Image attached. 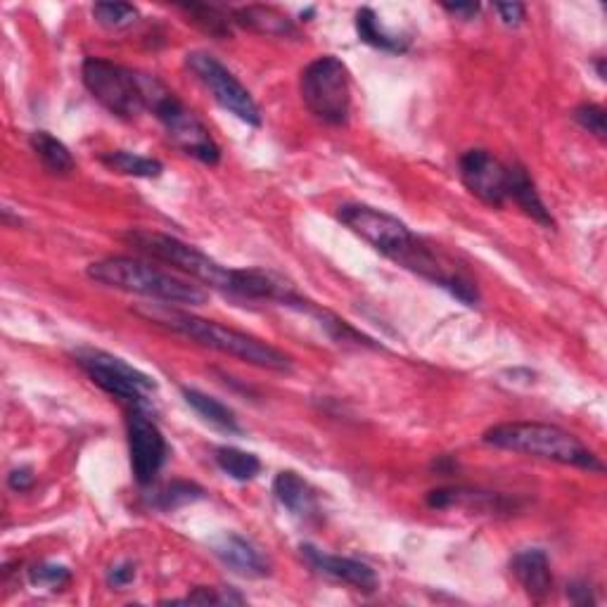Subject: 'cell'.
<instances>
[{
    "instance_id": "6da1fadb",
    "label": "cell",
    "mask_w": 607,
    "mask_h": 607,
    "mask_svg": "<svg viewBox=\"0 0 607 607\" xmlns=\"http://www.w3.org/2000/svg\"><path fill=\"white\" fill-rule=\"evenodd\" d=\"M337 219L363 242H368L375 252H380L387 259L432 280L444 290H451L456 278L461 276L458 271H449L437 259V254L425 247L423 240L413 235L411 228L392 214L368 205H342L340 211H337Z\"/></svg>"
},
{
    "instance_id": "7a4b0ae2",
    "label": "cell",
    "mask_w": 607,
    "mask_h": 607,
    "mask_svg": "<svg viewBox=\"0 0 607 607\" xmlns=\"http://www.w3.org/2000/svg\"><path fill=\"white\" fill-rule=\"evenodd\" d=\"M136 314L155 323V326H159V328H167L171 332L183 335V337H187V340H193L202 347H209L219 354L245 361V363H250V366L264 368V371H276V373H288L292 368V359L288 354H282L280 349L259 340V337L226 328L216 320L199 318L187 312H179V308L159 306V304L138 306Z\"/></svg>"
},
{
    "instance_id": "3957f363",
    "label": "cell",
    "mask_w": 607,
    "mask_h": 607,
    "mask_svg": "<svg viewBox=\"0 0 607 607\" xmlns=\"http://www.w3.org/2000/svg\"><path fill=\"white\" fill-rule=\"evenodd\" d=\"M484 444L489 447L542 458V461L603 472L600 458L586 449L572 432L546 423H501L484 432Z\"/></svg>"
},
{
    "instance_id": "277c9868",
    "label": "cell",
    "mask_w": 607,
    "mask_h": 607,
    "mask_svg": "<svg viewBox=\"0 0 607 607\" xmlns=\"http://www.w3.org/2000/svg\"><path fill=\"white\" fill-rule=\"evenodd\" d=\"M88 278L105 288L141 294L167 306H199L207 302V292L187 280H181L159 268L131 259V256H110L88 266Z\"/></svg>"
},
{
    "instance_id": "5b68a950",
    "label": "cell",
    "mask_w": 607,
    "mask_h": 607,
    "mask_svg": "<svg viewBox=\"0 0 607 607\" xmlns=\"http://www.w3.org/2000/svg\"><path fill=\"white\" fill-rule=\"evenodd\" d=\"M124 242L129 247L138 250L141 254L153 256L155 262L177 268V271L202 282V286H209L214 290L233 294L238 268L221 266L219 262H214L209 254L199 252L197 247L187 245V242H183L179 238L155 233V231H141V228H131V231L124 235Z\"/></svg>"
},
{
    "instance_id": "8992f818",
    "label": "cell",
    "mask_w": 607,
    "mask_h": 607,
    "mask_svg": "<svg viewBox=\"0 0 607 607\" xmlns=\"http://www.w3.org/2000/svg\"><path fill=\"white\" fill-rule=\"evenodd\" d=\"M147 110H150L161 126H165L171 143L185 155L195 157L202 165H219L221 147L211 138L209 129L202 119L187 110V107L155 76L147 78Z\"/></svg>"
},
{
    "instance_id": "52a82bcc",
    "label": "cell",
    "mask_w": 607,
    "mask_h": 607,
    "mask_svg": "<svg viewBox=\"0 0 607 607\" xmlns=\"http://www.w3.org/2000/svg\"><path fill=\"white\" fill-rule=\"evenodd\" d=\"M81 78L90 96L119 119H133L147 110V74L105 58H86Z\"/></svg>"
},
{
    "instance_id": "ba28073f",
    "label": "cell",
    "mask_w": 607,
    "mask_h": 607,
    "mask_svg": "<svg viewBox=\"0 0 607 607\" xmlns=\"http://www.w3.org/2000/svg\"><path fill=\"white\" fill-rule=\"evenodd\" d=\"M300 93L306 110L323 124H347L352 110V84H349L347 64L340 58L323 56L306 64L300 78Z\"/></svg>"
},
{
    "instance_id": "9c48e42d",
    "label": "cell",
    "mask_w": 607,
    "mask_h": 607,
    "mask_svg": "<svg viewBox=\"0 0 607 607\" xmlns=\"http://www.w3.org/2000/svg\"><path fill=\"white\" fill-rule=\"evenodd\" d=\"M76 366L84 371L93 385L102 392L124 401L131 409H150V399L157 392V383L150 375L133 368L124 359L112 356L100 349H78L74 354Z\"/></svg>"
},
{
    "instance_id": "30bf717a",
    "label": "cell",
    "mask_w": 607,
    "mask_h": 607,
    "mask_svg": "<svg viewBox=\"0 0 607 607\" xmlns=\"http://www.w3.org/2000/svg\"><path fill=\"white\" fill-rule=\"evenodd\" d=\"M185 66L195 74L199 84L211 93V98L219 102L226 112H231L250 126H262L259 105H256L252 93L240 84L238 76L228 70V66H223L214 56L202 50L187 52Z\"/></svg>"
},
{
    "instance_id": "8fae6325",
    "label": "cell",
    "mask_w": 607,
    "mask_h": 607,
    "mask_svg": "<svg viewBox=\"0 0 607 607\" xmlns=\"http://www.w3.org/2000/svg\"><path fill=\"white\" fill-rule=\"evenodd\" d=\"M126 429L133 477H136L141 487H147V484L157 479L159 470L167 463V439L145 409H131L126 417Z\"/></svg>"
},
{
    "instance_id": "7c38bea8",
    "label": "cell",
    "mask_w": 607,
    "mask_h": 607,
    "mask_svg": "<svg viewBox=\"0 0 607 607\" xmlns=\"http://www.w3.org/2000/svg\"><path fill=\"white\" fill-rule=\"evenodd\" d=\"M461 181L468 191L489 207H503L510 193V167L489 150H468L461 161Z\"/></svg>"
},
{
    "instance_id": "4fadbf2b",
    "label": "cell",
    "mask_w": 607,
    "mask_h": 607,
    "mask_svg": "<svg viewBox=\"0 0 607 607\" xmlns=\"http://www.w3.org/2000/svg\"><path fill=\"white\" fill-rule=\"evenodd\" d=\"M302 556L306 558V562L312 564L316 572L332 576V579H337V582H344V584L354 586L359 591L373 593L377 588V584H380V579H377V574H375L371 564L361 562L356 558L330 556V553H323L320 548H316L312 544L302 546Z\"/></svg>"
},
{
    "instance_id": "5bb4252c",
    "label": "cell",
    "mask_w": 607,
    "mask_h": 607,
    "mask_svg": "<svg viewBox=\"0 0 607 607\" xmlns=\"http://www.w3.org/2000/svg\"><path fill=\"white\" fill-rule=\"evenodd\" d=\"M510 570L515 574L520 586L532 600H544L553 588L550 560L542 548H524L510 562Z\"/></svg>"
},
{
    "instance_id": "9a60e30c",
    "label": "cell",
    "mask_w": 607,
    "mask_h": 607,
    "mask_svg": "<svg viewBox=\"0 0 607 607\" xmlns=\"http://www.w3.org/2000/svg\"><path fill=\"white\" fill-rule=\"evenodd\" d=\"M274 494L278 498V503L282 508L290 510V515L300 520H314L318 518V494L316 489L302 479L292 470L278 472V477L274 479Z\"/></svg>"
},
{
    "instance_id": "2e32d148",
    "label": "cell",
    "mask_w": 607,
    "mask_h": 607,
    "mask_svg": "<svg viewBox=\"0 0 607 607\" xmlns=\"http://www.w3.org/2000/svg\"><path fill=\"white\" fill-rule=\"evenodd\" d=\"M214 553L219 556L228 568L233 572L242 574V576H252V579H262L268 572V562L262 556L259 550H256L247 538H242L240 534H223L219 542L214 544Z\"/></svg>"
},
{
    "instance_id": "e0dca14e",
    "label": "cell",
    "mask_w": 607,
    "mask_h": 607,
    "mask_svg": "<svg viewBox=\"0 0 607 607\" xmlns=\"http://www.w3.org/2000/svg\"><path fill=\"white\" fill-rule=\"evenodd\" d=\"M233 24L245 26V29L262 34V36H274V38H294L296 26L294 22L282 15L280 10L268 8V5H245L231 10Z\"/></svg>"
},
{
    "instance_id": "ac0fdd59",
    "label": "cell",
    "mask_w": 607,
    "mask_h": 607,
    "mask_svg": "<svg viewBox=\"0 0 607 607\" xmlns=\"http://www.w3.org/2000/svg\"><path fill=\"white\" fill-rule=\"evenodd\" d=\"M508 199L515 202V205H518L524 214L532 216V219H534L536 223H542L544 228H550V226H553V216H550V211L546 209L542 195H538L536 185H534V181L530 179L527 169L520 167V165H512V167H510V193H508Z\"/></svg>"
},
{
    "instance_id": "d6986e66",
    "label": "cell",
    "mask_w": 607,
    "mask_h": 607,
    "mask_svg": "<svg viewBox=\"0 0 607 607\" xmlns=\"http://www.w3.org/2000/svg\"><path fill=\"white\" fill-rule=\"evenodd\" d=\"M181 394H183L187 406H191L202 417V421L209 423L211 427L228 432V435H240V432H242L235 413L228 409L226 403H221L219 399H214V397L199 392V389H193V387H183Z\"/></svg>"
},
{
    "instance_id": "ffe728a7",
    "label": "cell",
    "mask_w": 607,
    "mask_h": 607,
    "mask_svg": "<svg viewBox=\"0 0 607 607\" xmlns=\"http://www.w3.org/2000/svg\"><path fill=\"white\" fill-rule=\"evenodd\" d=\"M356 32L363 44H368L377 50H387V52H406L411 46V38L389 32L387 26L383 24V20L375 15V10L371 8H361L356 12Z\"/></svg>"
},
{
    "instance_id": "44dd1931",
    "label": "cell",
    "mask_w": 607,
    "mask_h": 607,
    "mask_svg": "<svg viewBox=\"0 0 607 607\" xmlns=\"http://www.w3.org/2000/svg\"><path fill=\"white\" fill-rule=\"evenodd\" d=\"M32 150L36 153V157L40 159L52 177H70V173L76 169V161L62 141H58L56 136H50L48 131H34L29 138Z\"/></svg>"
},
{
    "instance_id": "7402d4cb",
    "label": "cell",
    "mask_w": 607,
    "mask_h": 607,
    "mask_svg": "<svg viewBox=\"0 0 607 607\" xmlns=\"http://www.w3.org/2000/svg\"><path fill=\"white\" fill-rule=\"evenodd\" d=\"M102 165L107 169L124 173V177H133V179H159L161 171H165V165H161L159 159L143 157L136 153H126V150H114V153L102 155Z\"/></svg>"
},
{
    "instance_id": "603a6c76",
    "label": "cell",
    "mask_w": 607,
    "mask_h": 607,
    "mask_svg": "<svg viewBox=\"0 0 607 607\" xmlns=\"http://www.w3.org/2000/svg\"><path fill=\"white\" fill-rule=\"evenodd\" d=\"M214 458H216V465H219L228 477H233L238 482H250L262 472L259 458L235 447H219Z\"/></svg>"
},
{
    "instance_id": "cb8c5ba5",
    "label": "cell",
    "mask_w": 607,
    "mask_h": 607,
    "mask_svg": "<svg viewBox=\"0 0 607 607\" xmlns=\"http://www.w3.org/2000/svg\"><path fill=\"white\" fill-rule=\"evenodd\" d=\"M181 10H185L197 26H202V29L216 38H228L233 32L231 12H226L221 8L209 5V3H191V5H181Z\"/></svg>"
},
{
    "instance_id": "d4e9b609",
    "label": "cell",
    "mask_w": 607,
    "mask_h": 607,
    "mask_svg": "<svg viewBox=\"0 0 607 607\" xmlns=\"http://www.w3.org/2000/svg\"><path fill=\"white\" fill-rule=\"evenodd\" d=\"M93 17L98 24H102L105 29H126L138 17V8H133L131 3H96L93 5Z\"/></svg>"
},
{
    "instance_id": "484cf974",
    "label": "cell",
    "mask_w": 607,
    "mask_h": 607,
    "mask_svg": "<svg viewBox=\"0 0 607 607\" xmlns=\"http://www.w3.org/2000/svg\"><path fill=\"white\" fill-rule=\"evenodd\" d=\"M199 498H205V489H199L193 482H173L171 487L159 491L155 506L161 510H177L181 506L195 503Z\"/></svg>"
},
{
    "instance_id": "4316f807",
    "label": "cell",
    "mask_w": 607,
    "mask_h": 607,
    "mask_svg": "<svg viewBox=\"0 0 607 607\" xmlns=\"http://www.w3.org/2000/svg\"><path fill=\"white\" fill-rule=\"evenodd\" d=\"M29 582L38 588L60 591L72 582V572L62 564H36L34 570H29Z\"/></svg>"
},
{
    "instance_id": "83f0119b",
    "label": "cell",
    "mask_w": 607,
    "mask_h": 607,
    "mask_svg": "<svg viewBox=\"0 0 607 607\" xmlns=\"http://www.w3.org/2000/svg\"><path fill=\"white\" fill-rule=\"evenodd\" d=\"M574 121L584 131L593 133L598 141H605L607 126H605V110L600 105H579L574 110Z\"/></svg>"
},
{
    "instance_id": "f1b7e54d",
    "label": "cell",
    "mask_w": 607,
    "mask_h": 607,
    "mask_svg": "<svg viewBox=\"0 0 607 607\" xmlns=\"http://www.w3.org/2000/svg\"><path fill=\"white\" fill-rule=\"evenodd\" d=\"M173 603H205V605H207V603H242V598L235 596V593H231V591L216 593V588L199 586V588H195L185 600H173Z\"/></svg>"
},
{
    "instance_id": "f546056e",
    "label": "cell",
    "mask_w": 607,
    "mask_h": 607,
    "mask_svg": "<svg viewBox=\"0 0 607 607\" xmlns=\"http://www.w3.org/2000/svg\"><path fill=\"white\" fill-rule=\"evenodd\" d=\"M133 579H136V564L121 562V564H114L110 574H107V584L114 586V588H124L133 582Z\"/></svg>"
},
{
    "instance_id": "4dcf8cb0",
    "label": "cell",
    "mask_w": 607,
    "mask_h": 607,
    "mask_svg": "<svg viewBox=\"0 0 607 607\" xmlns=\"http://www.w3.org/2000/svg\"><path fill=\"white\" fill-rule=\"evenodd\" d=\"M494 10L498 12V17H501V22L508 24V26L522 24L524 15H527V8L520 5V3H496Z\"/></svg>"
},
{
    "instance_id": "1f68e13d",
    "label": "cell",
    "mask_w": 607,
    "mask_h": 607,
    "mask_svg": "<svg viewBox=\"0 0 607 607\" xmlns=\"http://www.w3.org/2000/svg\"><path fill=\"white\" fill-rule=\"evenodd\" d=\"M34 470L32 468H17L8 475V484L12 491H29L34 487Z\"/></svg>"
},
{
    "instance_id": "d6a6232c",
    "label": "cell",
    "mask_w": 607,
    "mask_h": 607,
    "mask_svg": "<svg viewBox=\"0 0 607 607\" xmlns=\"http://www.w3.org/2000/svg\"><path fill=\"white\" fill-rule=\"evenodd\" d=\"M441 8L458 20H475L479 15V3H444Z\"/></svg>"
},
{
    "instance_id": "836d02e7",
    "label": "cell",
    "mask_w": 607,
    "mask_h": 607,
    "mask_svg": "<svg viewBox=\"0 0 607 607\" xmlns=\"http://www.w3.org/2000/svg\"><path fill=\"white\" fill-rule=\"evenodd\" d=\"M568 596H570V600L576 603V605H593V603H596V600H593L591 588H588L586 584H572V586L568 588Z\"/></svg>"
}]
</instances>
